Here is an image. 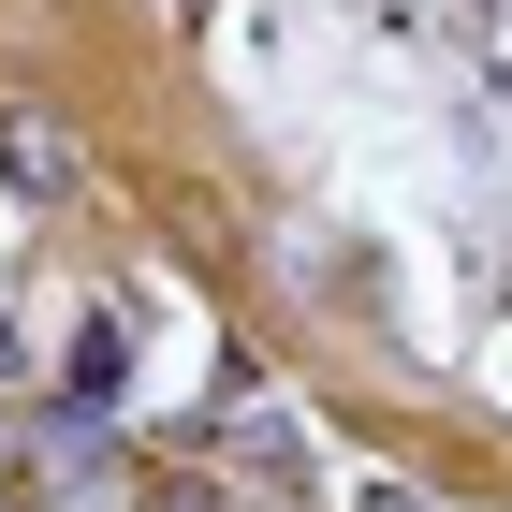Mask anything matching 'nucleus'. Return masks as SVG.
I'll return each instance as SVG.
<instances>
[{"label": "nucleus", "mask_w": 512, "mask_h": 512, "mask_svg": "<svg viewBox=\"0 0 512 512\" xmlns=\"http://www.w3.org/2000/svg\"><path fill=\"white\" fill-rule=\"evenodd\" d=\"M0 176H30V205H74L88 191V147L44 118V103H0Z\"/></svg>", "instance_id": "nucleus-1"}, {"label": "nucleus", "mask_w": 512, "mask_h": 512, "mask_svg": "<svg viewBox=\"0 0 512 512\" xmlns=\"http://www.w3.org/2000/svg\"><path fill=\"white\" fill-rule=\"evenodd\" d=\"M366 512H410V498H366Z\"/></svg>", "instance_id": "nucleus-2"}, {"label": "nucleus", "mask_w": 512, "mask_h": 512, "mask_svg": "<svg viewBox=\"0 0 512 512\" xmlns=\"http://www.w3.org/2000/svg\"><path fill=\"white\" fill-rule=\"evenodd\" d=\"M0 512H15V498H0Z\"/></svg>", "instance_id": "nucleus-3"}]
</instances>
